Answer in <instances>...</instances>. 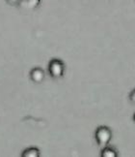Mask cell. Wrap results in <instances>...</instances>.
Here are the masks:
<instances>
[{
    "mask_svg": "<svg viewBox=\"0 0 135 157\" xmlns=\"http://www.w3.org/2000/svg\"><path fill=\"white\" fill-rule=\"evenodd\" d=\"M112 131L109 127L105 125H100L99 126L96 131H95V139L97 144L100 147H104L110 143L112 139Z\"/></svg>",
    "mask_w": 135,
    "mask_h": 157,
    "instance_id": "cell-1",
    "label": "cell"
},
{
    "mask_svg": "<svg viewBox=\"0 0 135 157\" xmlns=\"http://www.w3.org/2000/svg\"><path fill=\"white\" fill-rule=\"evenodd\" d=\"M48 74L53 78H62L65 74L66 66L65 63L61 59L53 58L48 63Z\"/></svg>",
    "mask_w": 135,
    "mask_h": 157,
    "instance_id": "cell-2",
    "label": "cell"
},
{
    "mask_svg": "<svg viewBox=\"0 0 135 157\" xmlns=\"http://www.w3.org/2000/svg\"><path fill=\"white\" fill-rule=\"evenodd\" d=\"M30 80L35 83H41L45 80V71L40 67H35L30 71Z\"/></svg>",
    "mask_w": 135,
    "mask_h": 157,
    "instance_id": "cell-3",
    "label": "cell"
},
{
    "mask_svg": "<svg viewBox=\"0 0 135 157\" xmlns=\"http://www.w3.org/2000/svg\"><path fill=\"white\" fill-rule=\"evenodd\" d=\"M41 0H21L20 7L24 10H35L40 6Z\"/></svg>",
    "mask_w": 135,
    "mask_h": 157,
    "instance_id": "cell-4",
    "label": "cell"
},
{
    "mask_svg": "<svg viewBox=\"0 0 135 157\" xmlns=\"http://www.w3.org/2000/svg\"><path fill=\"white\" fill-rule=\"evenodd\" d=\"M101 157H118V151L113 147L107 146L101 148L100 152Z\"/></svg>",
    "mask_w": 135,
    "mask_h": 157,
    "instance_id": "cell-5",
    "label": "cell"
},
{
    "mask_svg": "<svg viewBox=\"0 0 135 157\" xmlns=\"http://www.w3.org/2000/svg\"><path fill=\"white\" fill-rule=\"evenodd\" d=\"M22 157H40L41 151L37 147H28L25 150H23L21 154Z\"/></svg>",
    "mask_w": 135,
    "mask_h": 157,
    "instance_id": "cell-6",
    "label": "cell"
},
{
    "mask_svg": "<svg viewBox=\"0 0 135 157\" xmlns=\"http://www.w3.org/2000/svg\"><path fill=\"white\" fill-rule=\"evenodd\" d=\"M128 100H130L132 104H135V88H133L130 93L128 94Z\"/></svg>",
    "mask_w": 135,
    "mask_h": 157,
    "instance_id": "cell-7",
    "label": "cell"
},
{
    "mask_svg": "<svg viewBox=\"0 0 135 157\" xmlns=\"http://www.w3.org/2000/svg\"><path fill=\"white\" fill-rule=\"evenodd\" d=\"M20 1L21 0H6V2L11 6H20Z\"/></svg>",
    "mask_w": 135,
    "mask_h": 157,
    "instance_id": "cell-8",
    "label": "cell"
},
{
    "mask_svg": "<svg viewBox=\"0 0 135 157\" xmlns=\"http://www.w3.org/2000/svg\"><path fill=\"white\" fill-rule=\"evenodd\" d=\"M132 119H133V121H134V123H135V113H133V117H132Z\"/></svg>",
    "mask_w": 135,
    "mask_h": 157,
    "instance_id": "cell-9",
    "label": "cell"
}]
</instances>
